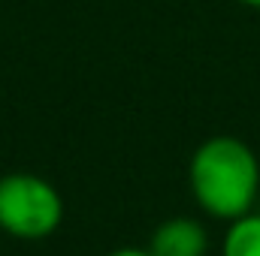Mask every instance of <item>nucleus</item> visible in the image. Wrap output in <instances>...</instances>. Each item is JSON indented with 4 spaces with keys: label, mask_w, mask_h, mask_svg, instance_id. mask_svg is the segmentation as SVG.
<instances>
[{
    "label": "nucleus",
    "mask_w": 260,
    "mask_h": 256,
    "mask_svg": "<svg viewBox=\"0 0 260 256\" xmlns=\"http://www.w3.org/2000/svg\"><path fill=\"white\" fill-rule=\"evenodd\" d=\"M188 181L197 205L206 214L218 220H236L257 205V154L236 136H212L194 151Z\"/></svg>",
    "instance_id": "nucleus-1"
},
{
    "label": "nucleus",
    "mask_w": 260,
    "mask_h": 256,
    "mask_svg": "<svg viewBox=\"0 0 260 256\" xmlns=\"http://www.w3.org/2000/svg\"><path fill=\"white\" fill-rule=\"evenodd\" d=\"M64 220V199L40 175L12 172L0 178V229L21 241L52 235Z\"/></svg>",
    "instance_id": "nucleus-2"
},
{
    "label": "nucleus",
    "mask_w": 260,
    "mask_h": 256,
    "mask_svg": "<svg viewBox=\"0 0 260 256\" xmlns=\"http://www.w3.org/2000/svg\"><path fill=\"white\" fill-rule=\"evenodd\" d=\"M206 250H209V235L194 217L164 220L148 244L151 256H206Z\"/></svg>",
    "instance_id": "nucleus-3"
},
{
    "label": "nucleus",
    "mask_w": 260,
    "mask_h": 256,
    "mask_svg": "<svg viewBox=\"0 0 260 256\" xmlns=\"http://www.w3.org/2000/svg\"><path fill=\"white\" fill-rule=\"evenodd\" d=\"M221 256H260V211H248L230 220Z\"/></svg>",
    "instance_id": "nucleus-4"
},
{
    "label": "nucleus",
    "mask_w": 260,
    "mask_h": 256,
    "mask_svg": "<svg viewBox=\"0 0 260 256\" xmlns=\"http://www.w3.org/2000/svg\"><path fill=\"white\" fill-rule=\"evenodd\" d=\"M109 256H151L148 250H139V247H121V250H115V253Z\"/></svg>",
    "instance_id": "nucleus-5"
},
{
    "label": "nucleus",
    "mask_w": 260,
    "mask_h": 256,
    "mask_svg": "<svg viewBox=\"0 0 260 256\" xmlns=\"http://www.w3.org/2000/svg\"><path fill=\"white\" fill-rule=\"evenodd\" d=\"M239 3H245V6H254V9H260V0H239Z\"/></svg>",
    "instance_id": "nucleus-6"
}]
</instances>
